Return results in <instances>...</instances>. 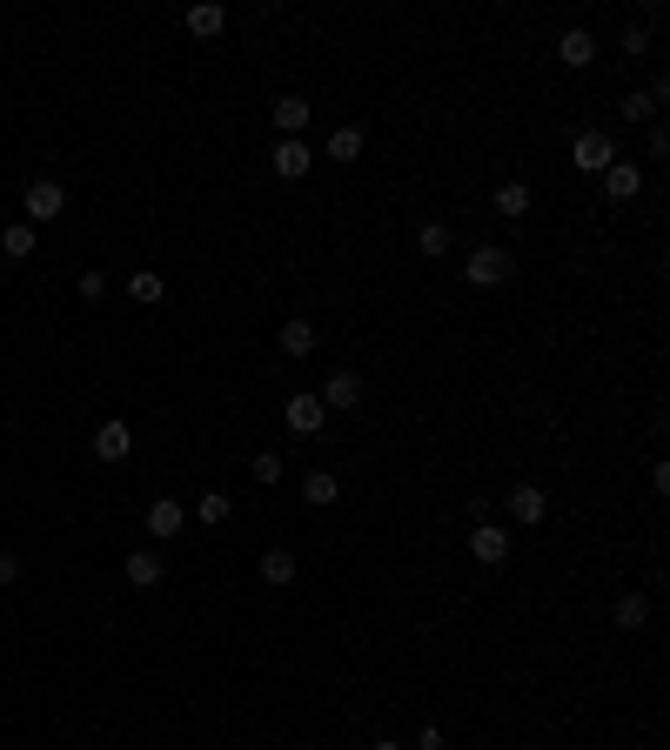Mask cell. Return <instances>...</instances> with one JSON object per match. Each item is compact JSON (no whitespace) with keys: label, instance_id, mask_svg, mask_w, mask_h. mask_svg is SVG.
I'll return each instance as SVG.
<instances>
[{"label":"cell","instance_id":"24","mask_svg":"<svg viewBox=\"0 0 670 750\" xmlns=\"http://www.w3.org/2000/svg\"><path fill=\"white\" fill-rule=\"evenodd\" d=\"M362 155V128H335L329 134V161H356Z\"/></svg>","mask_w":670,"mask_h":750},{"label":"cell","instance_id":"31","mask_svg":"<svg viewBox=\"0 0 670 750\" xmlns=\"http://www.w3.org/2000/svg\"><path fill=\"white\" fill-rule=\"evenodd\" d=\"M369 750H402V744H396V737H376V744H369Z\"/></svg>","mask_w":670,"mask_h":750},{"label":"cell","instance_id":"18","mask_svg":"<svg viewBox=\"0 0 670 750\" xmlns=\"http://www.w3.org/2000/svg\"><path fill=\"white\" fill-rule=\"evenodd\" d=\"M34 242H41V228H27V221H14V228L0 235V255H7V262H27V255H34Z\"/></svg>","mask_w":670,"mask_h":750},{"label":"cell","instance_id":"15","mask_svg":"<svg viewBox=\"0 0 670 750\" xmlns=\"http://www.w3.org/2000/svg\"><path fill=\"white\" fill-rule=\"evenodd\" d=\"M557 61H563V67H590V61H597L590 27H570V34H563V41H557Z\"/></svg>","mask_w":670,"mask_h":750},{"label":"cell","instance_id":"19","mask_svg":"<svg viewBox=\"0 0 670 750\" xmlns=\"http://www.w3.org/2000/svg\"><path fill=\"white\" fill-rule=\"evenodd\" d=\"M262 583H268V590L295 583V550H262Z\"/></svg>","mask_w":670,"mask_h":750},{"label":"cell","instance_id":"10","mask_svg":"<svg viewBox=\"0 0 670 750\" xmlns=\"http://www.w3.org/2000/svg\"><path fill=\"white\" fill-rule=\"evenodd\" d=\"M309 141H275V155H268V168H275V175L282 181H309Z\"/></svg>","mask_w":670,"mask_h":750},{"label":"cell","instance_id":"29","mask_svg":"<svg viewBox=\"0 0 670 750\" xmlns=\"http://www.w3.org/2000/svg\"><path fill=\"white\" fill-rule=\"evenodd\" d=\"M14 576H21V556H14V550H0V583H14Z\"/></svg>","mask_w":670,"mask_h":750},{"label":"cell","instance_id":"12","mask_svg":"<svg viewBox=\"0 0 670 750\" xmlns=\"http://www.w3.org/2000/svg\"><path fill=\"white\" fill-rule=\"evenodd\" d=\"M275 342H282V355H315L322 329H315L309 315H295V322H282V335H275Z\"/></svg>","mask_w":670,"mask_h":750},{"label":"cell","instance_id":"5","mask_svg":"<svg viewBox=\"0 0 670 750\" xmlns=\"http://www.w3.org/2000/svg\"><path fill=\"white\" fill-rule=\"evenodd\" d=\"M469 563H483V570L510 563V530H503V523H476V530H469Z\"/></svg>","mask_w":670,"mask_h":750},{"label":"cell","instance_id":"2","mask_svg":"<svg viewBox=\"0 0 670 750\" xmlns=\"http://www.w3.org/2000/svg\"><path fill=\"white\" fill-rule=\"evenodd\" d=\"M510 268H516L510 248H496V242H490V248H469L463 282H469V288H503V282H510Z\"/></svg>","mask_w":670,"mask_h":750},{"label":"cell","instance_id":"20","mask_svg":"<svg viewBox=\"0 0 670 750\" xmlns=\"http://www.w3.org/2000/svg\"><path fill=\"white\" fill-rule=\"evenodd\" d=\"M128 295H134V302H141V309H155L161 295H168V282H161L155 268H134V275H128Z\"/></svg>","mask_w":670,"mask_h":750},{"label":"cell","instance_id":"27","mask_svg":"<svg viewBox=\"0 0 670 750\" xmlns=\"http://www.w3.org/2000/svg\"><path fill=\"white\" fill-rule=\"evenodd\" d=\"M255 483H282V456H275V449L255 456Z\"/></svg>","mask_w":670,"mask_h":750},{"label":"cell","instance_id":"23","mask_svg":"<svg viewBox=\"0 0 670 750\" xmlns=\"http://www.w3.org/2000/svg\"><path fill=\"white\" fill-rule=\"evenodd\" d=\"M302 496H309V503H315V509H329V503H335V496H342V483H335L329 469H309V476H302Z\"/></svg>","mask_w":670,"mask_h":750},{"label":"cell","instance_id":"17","mask_svg":"<svg viewBox=\"0 0 670 750\" xmlns=\"http://www.w3.org/2000/svg\"><path fill=\"white\" fill-rule=\"evenodd\" d=\"M449 242H456V235H449V221H423V228H416V255H429V262H443Z\"/></svg>","mask_w":670,"mask_h":750},{"label":"cell","instance_id":"1","mask_svg":"<svg viewBox=\"0 0 670 750\" xmlns=\"http://www.w3.org/2000/svg\"><path fill=\"white\" fill-rule=\"evenodd\" d=\"M21 215H27V228H47V221H61L67 215V188L54 175H41V181H27V195H21Z\"/></svg>","mask_w":670,"mask_h":750},{"label":"cell","instance_id":"30","mask_svg":"<svg viewBox=\"0 0 670 750\" xmlns=\"http://www.w3.org/2000/svg\"><path fill=\"white\" fill-rule=\"evenodd\" d=\"M416 750H443V730L429 724V730H423V737H416Z\"/></svg>","mask_w":670,"mask_h":750},{"label":"cell","instance_id":"28","mask_svg":"<svg viewBox=\"0 0 670 750\" xmlns=\"http://www.w3.org/2000/svg\"><path fill=\"white\" fill-rule=\"evenodd\" d=\"M81 295H88V302H101V295H108V275H101V268H88V275H81Z\"/></svg>","mask_w":670,"mask_h":750},{"label":"cell","instance_id":"26","mask_svg":"<svg viewBox=\"0 0 670 750\" xmlns=\"http://www.w3.org/2000/svg\"><path fill=\"white\" fill-rule=\"evenodd\" d=\"M624 114H630V121H644V128H650V121H657V94H624Z\"/></svg>","mask_w":670,"mask_h":750},{"label":"cell","instance_id":"6","mask_svg":"<svg viewBox=\"0 0 670 750\" xmlns=\"http://www.w3.org/2000/svg\"><path fill=\"white\" fill-rule=\"evenodd\" d=\"M543 516H550V496H543L536 483H516L510 489V523H516V530H536Z\"/></svg>","mask_w":670,"mask_h":750},{"label":"cell","instance_id":"14","mask_svg":"<svg viewBox=\"0 0 670 750\" xmlns=\"http://www.w3.org/2000/svg\"><path fill=\"white\" fill-rule=\"evenodd\" d=\"M222 27H228V7H222V0H201V7H188V34H195V41H215Z\"/></svg>","mask_w":670,"mask_h":750},{"label":"cell","instance_id":"4","mask_svg":"<svg viewBox=\"0 0 670 750\" xmlns=\"http://www.w3.org/2000/svg\"><path fill=\"white\" fill-rule=\"evenodd\" d=\"M282 422H289V436H302V442L329 436V409H322V396H289Z\"/></svg>","mask_w":670,"mask_h":750},{"label":"cell","instance_id":"25","mask_svg":"<svg viewBox=\"0 0 670 750\" xmlns=\"http://www.w3.org/2000/svg\"><path fill=\"white\" fill-rule=\"evenodd\" d=\"M228 509H235V503H228L222 489H208V496H201V509H195V516H201V523H208V530H222V523H228Z\"/></svg>","mask_w":670,"mask_h":750},{"label":"cell","instance_id":"9","mask_svg":"<svg viewBox=\"0 0 670 750\" xmlns=\"http://www.w3.org/2000/svg\"><path fill=\"white\" fill-rule=\"evenodd\" d=\"M309 94H282V101H275V128H282V141H302V134H309Z\"/></svg>","mask_w":670,"mask_h":750},{"label":"cell","instance_id":"21","mask_svg":"<svg viewBox=\"0 0 670 750\" xmlns=\"http://www.w3.org/2000/svg\"><path fill=\"white\" fill-rule=\"evenodd\" d=\"M496 215L523 221V215H530V188H523V181H503V188H496Z\"/></svg>","mask_w":670,"mask_h":750},{"label":"cell","instance_id":"16","mask_svg":"<svg viewBox=\"0 0 670 750\" xmlns=\"http://www.w3.org/2000/svg\"><path fill=\"white\" fill-rule=\"evenodd\" d=\"M610 617H617V630H644V623H650V596L644 590H624Z\"/></svg>","mask_w":670,"mask_h":750},{"label":"cell","instance_id":"22","mask_svg":"<svg viewBox=\"0 0 670 750\" xmlns=\"http://www.w3.org/2000/svg\"><path fill=\"white\" fill-rule=\"evenodd\" d=\"M128 583H134V590H155V583H161V556L155 550H134L128 556Z\"/></svg>","mask_w":670,"mask_h":750},{"label":"cell","instance_id":"11","mask_svg":"<svg viewBox=\"0 0 670 750\" xmlns=\"http://www.w3.org/2000/svg\"><path fill=\"white\" fill-rule=\"evenodd\" d=\"M322 409H362V375L356 369H335L322 382Z\"/></svg>","mask_w":670,"mask_h":750},{"label":"cell","instance_id":"13","mask_svg":"<svg viewBox=\"0 0 670 750\" xmlns=\"http://www.w3.org/2000/svg\"><path fill=\"white\" fill-rule=\"evenodd\" d=\"M181 523H188V509H181L175 496H155V503H148V536H181Z\"/></svg>","mask_w":670,"mask_h":750},{"label":"cell","instance_id":"8","mask_svg":"<svg viewBox=\"0 0 670 750\" xmlns=\"http://www.w3.org/2000/svg\"><path fill=\"white\" fill-rule=\"evenodd\" d=\"M128 449H134L128 422H101V429H94V463H128Z\"/></svg>","mask_w":670,"mask_h":750},{"label":"cell","instance_id":"3","mask_svg":"<svg viewBox=\"0 0 670 750\" xmlns=\"http://www.w3.org/2000/svg\"><path fill=\"white\" fill-rule=\"evenodd\" d=\"M570 161H577V175H603V168L617 161V141L603 128H583L577 141H570Z\"/></svg>","mask_w":670,"mask_h":750},{"label":"cell","instance_id":"7","mask_svg":"<svg viewBox=\"0 0 670 750\" xmlns=\"http://www.w3.org/2000/svg\"><path fill=\"white\" fill-rule=\"evenodd\" d=\"M603 195H610V201H637V195H644V168L617 155L610 168H603Z\"/></svg>","mask_w":670,"mask_h":750}]
</instances>
